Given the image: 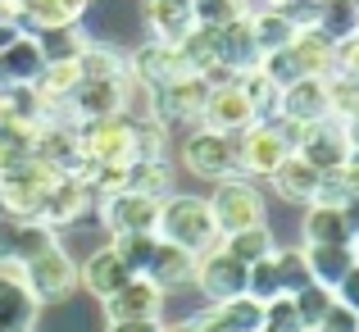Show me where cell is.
I'll return each mask as SVG.
<instances>
[{"label":"cell","mask_w":359,"mask_h":332,"mask_svg":"<svg viewBox=\"0 0 359 332\" xmlns=\"http://www.w3.org/2000/svg\"><path fill=\"white\" fill-rule=\"evenodd\" d=\"M78 69H82V82L123 78V73H128V55L114 51V46H105V41H87V51L78 55Z\"/></svg>","instance_id":"34"},{"label":"cell","mask_w":359,"mask_h":332,"mask_svg":"<svg viewBox=\"0 0 359 332\" xmlns=\"http://www.w3.org/2000/svg\"><path fill=\"white\" fill-rule=\"evenodd\" d=\"M191 287H201V296L210 300V305H219V300H232V296H245V264H237L228 251H205L196 255V278Z\"/></svg>","instance_id":"11"},{"label":"cell","mask_w":359,"mask_h":332,"mask_svg":"<svg viewBox=\"0 0 359 332\" xmlns=\"http://www.w3.org/2000/svg\"><path fill=\"white\" fill-rule=\"evenodd\" d=\"M264 328H269V332H300L305 324H300V314H296V300H291V296L264 300Z\"/></svg>","instance_id":"43"},{"label":"cell","mask_w":359,"mask_h":332,"mask_svg":"<svg viewBox=\"0 0 359 332\" xmlns=\"http://www.w3.org/2000/svg\"><path fill=\"white\" fill-rule=\"evenodd\" d=\"M96 219L105 223L109 237L118 232H155L159 223V201H150V196H137V192H114V196H100L96 201Z\"/></svg>","instance_id":"10"},{"label":"cell","mask_w":359,"mask_h":332,"mask_svg":"<svg viewBox=\"0 0 359 332\" xmlns=\"http://www.w3.org/2000/svg\"><path fill=\"white\" fill-rule=\"evenodd\" d=\"M41 69H46L41 46H36L32 32H23L18 41H9L5 51H0V91H9V87H32V82L41 78Z\"/></svg>","instance_id":"17"},{"label":"cell","mask_w":359,"mask_h":332,"mask_svg":"<svg viewBox=\"0 0 359 332\" xmlns=\"http://www.w3.org/2000/svg\"><path fill=\"white\" fill-rule=\"evenodd\" d=\"M300 251H305L309 278H314L318 287H337L355 264V246H300Z\"/></svg>","instance_id":"26"},{"label":"cell","mask_w":359,"mask_h":332,"mask_svg":"<svg viewBox=\"0 0 359 332\" xmlns=\"http://www.w3.org/2000/svg\"><path fill=\"white\" fill-rule=\"evenodd\" d=\"M250 14V0H196V23L201 27H228Z\"/></svg>","instance_id":"40"},{"label":"cell","mask_w":359,"mask_h":332,"mask_svg":"<svg viewBox=\"0 0 359 332\" xmlns=\"http://www.w3.org/2000/svg\"><path fill=\"white\" fill-rule=\"evenodd\" d=\"M305 246H351V232H346L341 205H305Z\"/></svg>","instance_id":"25"},{"label":"cell","mask_w":359,"mask_h":332,"mask_svg":"<svg viewBox=\"0 0 359 332\" xmlns=\"http://www.w3.org/2000/svg\"><path fill=\"white\" fill-rule=\"evenodd\" d=\"M300 123L287 119H269V123H250L245 132H237V164L241 178H269L282 159L296 150Z\"/></svg>","instance_id":"2"},{"label":"cell","mask_w":359,"mask_h":332,"mask_svg":"<svg viewBox=\"0 0 359 332\" xmlns=\"http://www.w3.org/2000/svg\"><path fill=\"white\" fill-rule=\"evenodd\" d=\"M155 237L168 246H182L191 255H205L223 241L219 223H214V210L205 196H182L173 192L168 201H159V223H155Z\"/></svg>","instance_id":"1"},{"label":"cell","mask_w":359,"mask_h":332,"mask_svg":"<svg viewBox=\"0 0 359 332\" xmlns=\"http://www.w3.org/2000/svg\"><path fill=\"white\" fill-rule=\"evenodd\" d=\"M82 168H128L137 159V123L114 114V119L78 123Z\"/></svg>","instance_id":"3"},{"label":"cell","mask_w":359,"mask_h":332,"mask_svg":"<svg viewBox=\"0 0 359 332\" xmlns=\"http://www.w3.org/2000/svg\"><path fill=\"white\" fill-rule=\"evenodd\" d=\"M32 87H36V96H41L46 105H64V100H69L73 91L82 87V69H78V60L46 64V69H41V78H36Z\"/></svg>","instance_id":"32"},{"label":"cell","mask_w":359,"mask_h":332,"mask_svg":"<svg viewBox=\"0 0 359 332\" xmlns=\"http://www.w3.org/2000/svg\"><path fill=\"white\" fill-rule=\"evenodd\" d=\"M332 73H355V78H359V32L346 36V41H337V51H332Z\"/></svg>","instance_id":"45"},{"label":"cell","mask_w":359,"mask_h":332,"mask_svg":"<svg viewBox=\"0 0 359 332\" xmlns=\"http://www.w3.org/2000/svg\"><path fill=\"white\" fill-rule=\"evenodd\" d=\"M36 310L41 305L23 287V269L18 264H0V332H32Z\"/></svg>","instance_id":"15"},{"label":"cell","mask_w":359,"mask_h":332,"mask_svg":"<svg viewBox=\"0 0 359 332\" xmlns=\"http://www.w3.org/2000/svg\"><path fill=\"white\" fill-rule=\"evenodd\" d=\"M141 14H146L150 41L182 46L196 32V0H141Z\"/></svg>","instance_id":"14"},{"label":"cell","mask_w":359,"mask_h":332,"mask_svg":"<svg viewBox=\"0 0 359 332\" xmlns=\"http://www.w3.org/2000/svg\"><path fill=\"white\" fill-rule=\"evenodd\" d=\"M245 296H255V300H273V296H282V287H278V264H273V255L245 269Z\"/></svg>","instance_id":"42"},{"label":"cell","mask_w":359,"mask_h":332,"mask_svg":"<svg viewBox=\"0 0 359 332\" xmlns=\"http://www.w3.org/2000/svg\"><path fill=\"white\" fill-rule=\"evenodd\" d=\"M155 246H159L155 232H118V237H109V251L123 260V269H128L132 278H141V273L150 269V255H155Z\"/></svg>","instance_id":"37"},{"label":"cell","mask_w":359,"mask_h":332,"mask_svg":"<svg viewBox=\"0 0 359 332\" xmlns=\"http://www.w3.org/2000/svg\"><path fill=\"white\" fill-rule=\"evenodd\" d=\"M96 214V192L87 187V178H78V173H64L60 182L46 192V201H41V219L46 227H73V223H82V219H91Z\"/></svg>","instance_id":"9"},{"label":"cell","mask_w":359,"mask_h":332,"mask_svg":"<svg viewBox=\"0 0 359 332\" xmlns=\"http://www.w3.org/2000/svg\"><path fill=\"white\" fill-rule=\"evenodd\" d=\"M128 278H132V273L123 269V260H118L114 251H109V246L91 251L87 260L78 264V287H87L96 300H109V296H114V291H118Z\"/></svg>","instance_id":"20"},{"label":"cell","mask_w":359,"mask_h":332,"mask_svg":"<svg viewBox=\"0 0 359 332\" xmlns=\"http://www.w3.org/2000/svg\"><path fill=\"white\" fill-rule=\"evenodd\" d=\"M327 114L332 119H355L359 114V78L355 73H327Z\"/></svg>","instance_id":"38"},{"label":"cell","mask_w":359,"mask_h":332,"mask_svg":"<svg viewBox=\"0 0 359 332\" xmlns=\"http://www.w3.org/2000/svg\"><path fill=\"white\" fill-rule=\"evenodd\" d=\"M105 332H164V319H146V324H109Z\"/></svg>","instance_id":"49"},{"label":"cell","mask_w":359,"mask_h":332,"mask_svg":"<svg viewBox=\"0 0 359 332\" xmlns=\"http://www.w3.org/2000/svg\"><path fill=\"white\" fill-rule=\"evenodd\" d=\"M219 251H228L237 264H259V260H269L273 251H278V241H273V232H269V223H259V227H241V232H228L219 241Z\"/></svg>","instance_id":"30"},{"label":"cell","mask_w":359,"mask_h":332,"mask_svg":"<svg viewBox=\"0 0 359 332\" xmlns=\"http://www.w3.org/2000/svg\"><path fill=\"white\" fill-rule=\"evenodd\" d=\"M269 182H273V192L282 196V201H296V205H309L314 201V192H318V168H309L305 159L291 150L287 159H282L278 168L269 173Z\"/></svg>","instance_id":"23"},{"label":"cell","mask_w":359,"mask_h":332,"mask_svg":"<svg viewBox=\"0 0 359 332\" xmlns=\"http://www.w3.org/2000/svg\"><path fill=\"white\" fill-rule=\"evenodd\" d=\"M346 137H351V150H359V114L346 119Z\"/></svg>","instance_id":"51"},{"label":"cell","mask_w":359,"mask_h":332,"mask_svg":"<svg viewBox=\"0 0 359 332\" xmlns=\"http://www.w3.org/2000/svg\"><path fill=\"white\" fill-rule=\"evenodd\" d=\"M332 51L337 46L327 41L323 32H314V27H305V32L291 36V55H296V64H300L305 78H327V73H332Z\"/></svg>","instance_id":"28"},{"label":"cell","mask_w":359,"mask_h":332,"mask_svg":"<svg viewBox=\"0 0 359 332\" xmlns=\"http://www.w3.org/2000/svg\"><path fill=\"white\" fill-rule=\"evenodd\" d=\"M355 264H359V241H355Z\"/></svg>","instance_id":"52"},{"label":"cell","mask_w":359,"mask_h":332,"mask_svg":"<svg viewBox=\"0 0 359 332\" xmlns=\"http://www.w3.org/2000/svg\"><path fill=\"white\" fill-rule=\"evenodd\" d=\"M314 32H323L332 46L346 41V36H355L359 32V5H355V0H318Z\"/></svg>","instance_id":"31"},{"label":"cell","mask_w":359,"mask_h":332,"mask_svg":"<svg viewBox=\"0 0 359 332\" xmlns=\"http://www.w3.org/2000/svg\"><path fill=\"white\" fill-rule=\"evenodd\" d=\"M23 287L32 291L36 305H64V300L78 291V260L64 251L60 241L46 246L41 255L23 264Z\"/></svg>","instance_id":"4"},{"label":"cell","mask_w":359,"mask_h":332,"mask_svg":"<svg viewBox=\"0 0 359 332\" xmlns=\"http://www.w3.org/2000/svg\"><path fill=\"white\" fill-rule=\"evenodd\" d=\"M128 73L137 82H146V87H164V82H173V78H187L191 64H187V55L177 51V46L146 41V46H137V51L128 55Z\"/></svg>","instance_id":"13"},{"label":"cell","mask_w":359,"mask_h":332,"mask_svg":"<svg viewBox=\"0 0 359 332\" xmlns=\"http://www.w3.org/2000/svg\"><path fill=\"white\" fill-rule=\"evenodd\" d=\"M164 296H168V291H159L150 278H128L114 296L100 300V305H105L109 324H146V319L164 314Z\"/></svg>","instance_id":"12"},{"label":"cell","mask_w":359,"mask_h":332,"mask_svg":"<svg viewBox=\"0 0 359 332\" xmlns=\"http://www.w3.org/2000/svg\"><path fill=\"white\" fill-rule=\"evenodd\" d=\"M296 155L305 159L309 168H318V173H337V168H346V159H351V137H346V123L332 119V114L305 123V128H300V137H296Z\"/></svg>","instance_id":"7"},{"label":"cell","mask_w":359,"mask_h":332,"mask_svg":"<svg viewBox=\"0 0 359 332\" xmlns=\"http://www.w3.org/2000/svg\"><path fill=\"white\" fill-rule=\"evenodd\" d=\"M291 300H296L300 324H305V328H318V319L332 310V300H337V296H332V287H318V282H309V287H300Z\"/></svg>","instance_id":"41"},{"label":"cell","mask_w":359,"mask_h":332,"mask_svg":"<svg viewBox=\"0 0 359 332\" xmlns=\"http://www.w3.org/2000/svg\"><path fill=\"white\" fill-rule=\"evenodd\" d=\"M18 36H23V23H18L14 0H0V51H5L9 41H18Z\"/></svg>","instance_id":"46"},{"label":"cell","mask_w":359,"mask_h":332,"mask_svg":"<svg viewBox=\"0 0 359 332\" xmlns=\"http://www.w3.org/2000/svg\"><path fill=\"white\" fill-rule=\"evenodd\" d=\"M237 87H241V96L250 100V109H255V119H259V123H269V119H278V114H282V87L269 78V73L245 69V73H237Z\"/></svg>","instance_id":"29"},{"label":"cell","mask_w":359,"mask_h":332,"mask_svg":"<svg viewBox=\"0 0 359 332\" xmlns=\"http://www.w3.org/2000/svg\"><path fill=\"white\" fill-rule=\"evenodd\" d=\"M128 78V73H123ZM123 78H105V82H82L64 105L73 109L78 123H91V119H114L123 114Z\"/></svg>","instance_id":"19"},{"label":"cell","mask_w":359,"mask_h":332,"mask_svg":"<svg viewBox=\"0 0 359 332\" xmlns=\"http://www.w3.org/2000/svg\"><path fill=\"white\" fill-rule=\"evenodd\" d=\"M36 36V46H41V55H46V64H60V60H78L82 51H87V27L82 23H73V27H50V32H32Z\"/></svg>","instance_id":"36"},{"label":"cell","mask_w":359,"mask_h":332,"mask_svg":"<svg viewBox=\"0 0 359 332\" xmlns=\"http://www.w3.org/2000/svg\"><path fill=\"white\" fill-rule=\"evenodd\" d=\"M182 164L187 173H196L201 182H228V178H241L237 164V137L214 128H191V137L182 141Z\"/></svg>","instance_id":"5"},{"label":"cell","mask_w":359,"mask_h":332,"mask_svg":"<svg viewBox=\"0 0 359 332\" xmlns=\"http://www.w3.org/2000/svg\"><path fill=\"white\" fill-rule=\"evenodd\" d=\"M164 332H201V324H196V314H191V319H173V324H164Z\"/></svg>","instance_id":"50"},{"label":"cell","mask_w":359,"mask_h":332,"mask_svg":"<svg viewBox=\"0 0 359 332\" xmlns=\"http://www.w3.org/2000/svg\"><path fill=\"white\" fill-rule=\"evenodd\" d=\"M214 210V223L219 232H241V227H259L269 223V205H264V192L255 187V178H228V182H214V192L205 196Z\"/></svg>","instance_id":"6"},{"label":"cell","mask_w":359,"mask_h":332,"mask_svg":"<svg viewBox=\"0 0 359 332\" xmlns=\"http://www.w3.org/2000/svg\"><path fill=\"white\" fill-rule=\"evenodd\" d=\"M314 332H359V314H355L351 305H341V300H332V310L318 319Z\"/></svg>","instance_id":"44"},{"label":"cell","mask_w":359,"mask_h":332,"mask_svg":"<svg viewBox=\"0 0 359 332\" xmlns=\"http://www.w3.org/2000/svg\"><path fill=\"white\" fill-rule=\"evenodd\" d=\"M205 100H210V82H205L201 73L173 78V82H164V87H150V105H155V119L164 123V128H173V123L201 128Z\"/></svg>","instance_id":"8"},{"label":"cell","mask_w":359,"mask_h":332,"mask_svg":"<svg viewBox=\"0 0 359 332\" xmlns=\"http://www.w3.org/2000/svg\"><path fill=\"white\" fill-rule=\"evenodd\" d=\"M273 264H278V287L282 296H296L300 287H309V264H305V251L291 246V251H273Z\"/></svg>","instance_id":"39"},{"label":"cell","mask_w":359,"mask_h":332,"mask_svg":"<svg viewBox=\"0 0 359 332\" xmlns=\"http://www.w3.org/2000/svg\"><path fill=\"white\" fill-rule=\"evenodd\" d=\"M219 64H228L232 73H245V69L259 64V46L250 36V14L228 23V27H219Z\"/></svg>","instance_id":"24"},{"label":"cell","mask_w":359,"mask_h":332,"mask_svg":"<svg viewBox=\"0 0 359 332\" xmlns=\"http://www.w3.org/2000/svg\"><path fill=\"white\" fill-rule=\"evenodd\" d=\"M128 192L150 196V201H168L173 196V164L168 159H132L128 164Z\"/></svg>","instance_id":"27"},{"label":"cell","mask_w":359,"mask_h":332,"mask_svg":"<svg viewBox=\"0 0 359 332\" xmlns=\"http://www.w3.org/2000/svg\"><path fill=\"white\" fill-rule=\"evenodd\" d=\"M341 219H346V232H351V246H355L359 241V196H351L341 205Z\"/></svg>","instance_id":"48"},{"label":"cell","mask_w":359,"mask_h":332,"mask_svg":"<svg viewBox=\"0 0 359 332\" xmlns=\"http://www.w3.org/2000/svg\"><path fill=\"white\" fill-rule=\"evenodd\" d=\"M300 332H314V328H300Z\"/></svg>","instance_id":"53"},{"label":"cell","mask_w":359,"mask_h":332,"mask_svg":"<svg viewBox=\"0 0 359 332\" xmlns=\"http://www.w3.org/2000/svg\"><path fill=\"white\" fill-rule=\"evenodd\" d=\"M323 114H327V82L323 78H300L291 87H282V114L278 119L305 128V123L323 119Z\"/></svg>","instance_id":"22"},{"label":"cell","mask_w":359,"mask_h":332,"mask_svg":"<svg viewBox=\"0 0 359 332\" xmlns=\"http://www.w3.org/2000/svg\"><path fill=\"white\" fill-rule=\"evenodd\" d=\"M91 0H14L23 32H50V27H73L82 23Z\"/></svg>","instance_id":"18"},{"label":"cell","mask_w":359,"mask_h":332,"mask_svg":"<svg viewBox=\"0 0 359 332\" xmlns=\"http://www.w3.org/2000/svg\"><path fill=\"white\" fill-rule=\"evenodd\" d=\"M259 332H269V328H259Z\"/></svg>","instance_id":"54"},{"label":"cell","mask_w":359,"mask_h":332,"mask_svg":"<svg viewBox=\"0 0 359 332\" xmlns=\"http://www.w3.org/2000/svg\"><path fill=\"white\" fill-rule=\"evenodd\" d=\"M141 278H150L159 291L191 287V278H196V255H191V251H182V246L159 241V246H155V255H150V269L141 273Z\"/></svg>","instance_id":"21"},{"label":"cell","mask_w":359,"mask_h":332,"mask_svg":"<svg viewBox=\"0 0 359 332\" xmlns=\"http://www.w3.org/2000/svg\"><path fill=\"white\" fill-rule=\"evenodd\" d=\"M355 5H359V0H355Z\"/></svg>","instance_id":"55"},{"label":"cell","mask_w":359,"mask_h":332,"mask_svg":"<svg viewBox=\"0 0 359 332\" xmlns=\"http://www.w3.org/2000/svg\"><path fill=\"white\" fill-rule=\"evenodd\" d=\"M210 314L219 319V328H228V332H259V328H264V300H255V296H232V300L210 305Z\"/></svg>","instance_id":"35"},{"label":"cell","mask_w":359,"mask_h":332,"mask_svg":"<svg viewBox=\"0 0 359 332\" xmlns=\"http://www.w3.org/2000/svg\"><path fill=\"white\" fill-rule=\"evenodd\" d=\"M332 296L341 300V305H351L355 314H359V264H351V273H346V278L332 287Z\"/></svg>","instance_id":"47"},{"label":"cell","mask_w":359,"mask_h":332,"mask_svg":"<svg viewBox=\"0 0 359 332\" xmlns=\"http://www.w3.org/2000/svg\"><path fill=\"white\" fill-rule=\"evenodd\" d=\"M255 119L250 100L241 96L237 82H228V87H210V100H205V114H201V128H214V132H228V137H237L245 132Z\"/></svg>","instance_id":"16"},{"label":"cell","mask_w":359,"mask_h":332,"mask_svg":"<svg viewBox=\"0 0 359 332\" xmlns=\"http://www.w3.org/2000/svg\"><path fill=\"white\" fill-rule=\"evenodd\" d=\"M250 36H255V46H259V55H269V51L291 46L296 27H291V18L282 14V9H250Z\"/></svg>","instance_id":"33"}]
</instances>
